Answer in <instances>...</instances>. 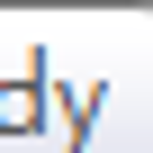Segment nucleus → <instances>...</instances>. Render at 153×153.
<instances>
[{
    "label": "nucleus",
    "instance_id": "nucleus-1",
    "mask_svg": "<svg viewBox=\"0 0 153 153\" xmlns=\"http://www.w3.org/2000/svg\"><path fill=\"white\" fill-rule=\"evenodd\" d=\"M0 126H36V81H18V90H0Z\"/></svg>",
    "mask_w": 153,
    "mask_h": 153
}]
</instances>
